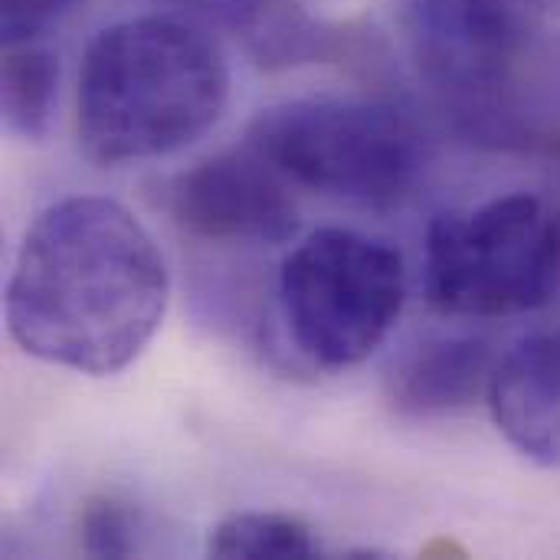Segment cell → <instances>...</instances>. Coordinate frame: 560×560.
<instances>
[{"instance_id": "1", "label": "cell", "mask_w": 560, "mask_h": 560, "mask_svg": "<svg viewBox=\"0 0 560 560\" xmlns=\"http://www.w3.org/2000/svg\"><path fill=\"white\" fill-rule=\"evenodd\" d=\"M167 299L164 256L135 213L79 194L26 230L7 285V328L36 361L108 377L148 348Z\"/></svg>"}, {"instance_id": "7", "label": "cell", "mask_w": 560, "mask_h": 560, "mask_svg": "<svg viewBox=\"0 0 560 560\" xmlns=\"http://www.w3.org/2000/svg\"><path fill=\"white\" fill-rule=\"evenodd\" d=\"M289 180L249 144L184 171L167 194L180 230L210 243H285L299 230Z\"/></svg>"}, {"instance_id": "2", "label": "cell", "mask_w": 560, "mask_h": 560, "mask_svg": "<svg viewBox=\"0 0 560 560\" xmlns=\"http://www.w3.org/2000/svg\"><path fill=\"white\" fill-rule=\"evenodd\" d=\"M230 98L220 46L180 16L148 13L105 26L82 56L75 125L98 164L174 154L203 138Z\"/></svg>"}, {"instance_id": "11", "label": "cell", "mask_w": 560, "mask_h": 560, "mask_svg": "<svg viewBox=\"0 0 560 560\" xmlns=\"http://www.w3.org/2000/svg\"><path fill=\"white\" fill-rule=\"evenodd\" d=\"M210 555L236 558H318L322 545L315 532L282 512H236L223 518L210 535Z\"/></svg>"}, {"instance_id": "9", "label": "cell", "mask_w": 560, "mask_h": 560, "mask_svg": "<svg viewBox=\"0 0 560 560\" xmlns=\"http://www.w3.org/2000/svg\"><path fill=\"white\" fill-rule=\"evenodd\" d=\"M489 341L472 335H433L407 348L387 374V400L404 420H433L472 407L489 394L495 371Z\"/></svg>"}, {"instance_id": "10", "label": "cell", "mask_w": 560, "mask_h": 560, "mask_svg": "<svg viewBox=\"0 0 560 560\" xmlns=\"http://www.w3.org/2000/svg\"><path fill=\"white\" fill-rule=\"evenodd\" d=\"M59 102V62L39 43L7 46L0 72L3 121L13 135L39 141L52 125Z\"/></svg>"}, {"instance_id": "13", "label": "cell", "mask_w": 560, "mask_h": 560, "mask_svg": "<svg viewBox=\"0 0 560 560\" xmlns=\"http://www.w3.org/2000/svg\"><path fill=\"white\" fill-rule=\"evenodd\" d=\"M79 0H0V33L3 46L39 43L56 30Z\"/></svg>"}, {"instance_id": "3", "label": "cell", "mask_w": 560, "mask_h": 560, "mask_svg": "<svg viewBox=\"0 0 560 560\" xmlns=\"http://www.w3.org/2000/svg\"><path fill=\"white\" fill-rule=\"evenodd\" d=\"M246 144L289 184L315 194L394 207L420 180L427 144L394 105L364 98H292L262 108Z\"/></svg>"}, {"instance_id": "6", "label": "cell", "mask_w": 560, "mask_h": 560, "mask_svg": "<svg viewBox=\"0 0 560 560\" xmlns=\"http://www.w3.org/2000/svg\"><path fill=\"white\" fill-rule=\"evenodd\" d=\"M397 16L420 75L476 141H492L535 56L545 0H400Z\"/></svg>"}, {"instance_id": "12", "label": "cell", "mask_w": 560, "mask_h": 560, "mask_svg": "<svg viewBox=\"0 0 560 560\" xmlns=\"http://www.w3.org/2000/svg\"><path fill=\"white\" fill-rule=\"evenodd\" d=\"M79 548L89 558H131L138 551V515L112 495H92L79 512Z\"/></svg>"}, {"instance_id": "8", "label": "cell", "mask_w": 560, "mask_h": 560, "mask_svg": "<svg viewBox=\"0 0 560 560\" xmlns=\"http://www.w3.org/2000/svg\"><path fill=\"white\" fill-rule=\"evenodd\" d=\"M489 407L499 433L525 459L560 469V331L522 338L495 364Z\"/></svg>"}, {"instance_id": "4", "label": "cell", "mask_w": 560, "mask_h": 560, "mask_svg": "<svg viewBox=\"0 0 560 560\" xmlns=\"http://www.w3.org/2000/svg\"><path fill=\"white\" fill-rule=\"evenodd\" d=\"M423 289L453 318L545 308L560 292V207L518 190L436 217L427 230Z\"/></svg>"}, {"instance_id": "5", "label": "cell", "mask_w": 560, "mask_h": 560, "mask_svg": "<svg viewBox=\"0 0 560 560\" xmlns=\"http://www.w3.org/2000/svg\"><path fill=\"white\" fill-rule=\"evenodd\" d=\"M279 302L295 348L312 364L354 368L384 345L404 312V256L358 230H318L282 259Z\"/></svg>"}]
</instances>
